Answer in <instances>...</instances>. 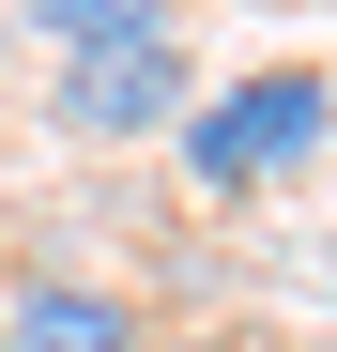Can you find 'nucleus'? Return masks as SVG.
Wrapping results in <instances>:
<instances>
[{"label": "nucleus", "mask_w": 337, "mask_h": 352, "mask_svg": "<svg viewBox=\"0 0 337 352\" xmlns=\"http://www.w3.org/2000/svg\"><path fill=\"white\" fill-rule=\"evenodd\" d=\"M184 184L199 199H261V184H292L307 153H337V77L322 62H261L230 92H184Z\"/></svg>", "instance_id": "obj_1"}, {"label": "nucleus", "mask_w": 337, "mask_h": 352, "mask_svg": "<svg viewBox=\"0 0 337 352\" xmlns=\"http://www.w3.org/2000/svg\"><path fill=\"white\" fill-rule=\"evenodd\" d=\"M46 107H62V138H153V123H184V31L46 62Z\"/></svg>", "instance_id": "obj_2"}, {"label": "nucleus", "mask_w": 337, "mask_h": 352, "mask_svg": "<svg viewBox=\"0 0 337 352\" xmlns=\"http://www.w3.org/2000/svg\"><path fill=\"white\" fill-rule=\"evenodd\" d=\"M0 352H153V337H138V307H123L107 276H16Z\"/></svg>", "instance_id": "obj_3"}, {"label": "nucleus", "mask_w": 337, "mask_h": 352, "mask_svg": "<svg viewBox=\"0 0 337 352\" xmlns=\"http://www.w3.org/2000/svg\"><path fill=\"white\" fill-rule=\"evenodd\" d=\"M16 31L46 46V62H77V46H138V31H168V0H16Z\"/></svg>", "instance_id": "obj_4"}, {"label": "nucleus", "mask_w": 337, "mask_h": 352, "mask_svg": "<svg viewBox=\"0 0 337 352\" xmlns=\"http://www.w3.org/2000/svg\"><path fill=\"white\" fill-rule=\"evenodd\" d=\"M184 352H246V337H184Z\"/></svg>", "instance_id": "obj_5"}]
</instances>
